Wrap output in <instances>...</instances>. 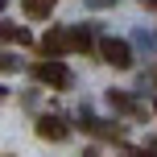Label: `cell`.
<instances>
[{
    "label": "cell",
    "instance_id": "obj_1",
    "mask_svg": "<svg viewBox=\"0 0 157 157\" xmlns=\"http://www.w3.org/2000/svg\"><path fill=\"white\" fill-rule=\"evenodd\" d=\"M33 75H37L46 87H58V91H66V87H71V71H66V62H58V58L37 62V66H33Z\"/></svg>",
    "mask_w": 157,
    "mask_h": 157
},
{
    "label": "cell",
    "instance_id": "obj_2",
    "mask_svg": "<svg viewBox=\"0 0 157 157\" xmlns=\"http://www.w3.org/2000/svg\"><path fill=\"white\" fill-rule=\"evenodd\" d=\"M99 50H103V62H112L116 71H128V66H132V50H128V41H120V37H108Z\"/></svg>",
    "mask_w": 157,
    "mask_h": 157
},
{
    "label": "cell",
    "instance_id": "obj_3",
    "mask_svg": "<svg viewBox=\"0 0 157 157\" xmlns=\"http://www.w3.org/2000/svg\"><path fill=\"white\" fill-rule=\"evenodd\" d=\"M66 50H71V29H62V25L41 37V54L46 58H58V54H66Z\"/></svg>",
    "mask_w": 157,
    "mask_h": 157
},
{
    "label": "cell",
    "instance_id": "obj_4",
    "mask_svg": "<svg viewBox=\"0 0 157 157\" xmlns=\"http://www.w3.org/2000/svg\"><path fill=\"white\" fill-rule=\"evenodd\" d=\"M37 136H41V141H66L71 128H66L62 116H41V120H37Z\"/></svg>",
    "mask_w": 157,
    "mask_h": 157
},
{
    "label": "cell",
    "instance_id": "obj_5",
    "mask_svg": "<svg viewBox=\"0 0 157 157\" xmlns=\"http://www.w3.org/2000/svg\"><path fill=\"white\" fill-rule=\"evenodd\" d=\"M25 13H29L33 21H46V17L54 13V0H25Z\"/></svg>",
    "mask_w": 157,
    "mask_h": 157
},
{
    "label": "cell",
    "instance_id": "obj_6",
    "mask_svg": "<svg viewBox=\"0 0 157 157\" xmlns=\"http://www.w3.org/2000/svg\"><path fill=\"white\" fill-rule=\"evenodd\" d=\"M71 50H91V29H71Z\"/></svg>",
    "mask_w": 157,
    "mask_h": 157
},
{
    "label": "cell",
    "instance_id": "obj_7",
    "mask_svg": "<svg viewBox=\"0 0 157 157\" xmlns=\"http://www.w3.org/2000/svg\"><path fill=\"white\" fill-rule=\"evenodd\" d=\"M0 41H21V46H25L29 33H25V29H13V25H0Z\"/></svg>",
    "mask_w": 157,
    "mask_h": 157
},
{
    "label": "cell",
    "instance_id": "obj_8",
    "mask_svg": "<svg viewBox=\"0 0 157 157\" xmlns=\"http://www.w3.org/2000/svg\"><path fill=\"white\" fill-rule=\"evenodd\" d=\"M0 71H17V58H8V54H0Z\"/></svg>",
    "mask_w": 157,
    "mask_h": 157
},
{
    "label": "cell",
    "instance_id": "obj_9",
    "mask_svg": "<svg viewBox=\"0 0 157 157\" xmlns=\"http://www.w3.org/2000/svg\"><path fill=\"white\" fill-rule=\"evenodd\" d=\"M0 8H4V0H0Z\"/></svg>",
    "mask_w": 157,
    "mask_h": 157
},
{
    "label": "cell",
    "instance_id": "obj_10",
    "mask_svg": "<svg viewBox=\"0 0 157 157\" xmlns=\"http://www.w3.org/2000/svg\"><path fill=\"white\" fill-rule=\"evenodd\" d=\"M153 108H157V103H153Z\"/></svg>",
    "mask_w": 157,
    "mask_h": 157
}]
</instances>
